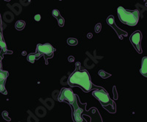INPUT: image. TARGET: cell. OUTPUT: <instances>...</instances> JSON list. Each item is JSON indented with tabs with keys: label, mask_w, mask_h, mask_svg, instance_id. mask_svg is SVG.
I'll return each mask as SVG.
<instances>
[{
	"label": "cell",
	"mask_w": 147,
	"mask_h": 122,
	"mask_svg": "<svg viewBox=\"0 0 147 122\" xmlns=\"http://www.w3.org/2000/svg\"><path fill=\"white\" fill-rule=\"evenodd\" d=\"M2 32V18L0 15V32Z\"/></svg>",
	"instance_id": "22"
},
{
	"label": "cell",
	"mask_w": 147,
	"mask_h": 122,
	"mask_svg": "<svg viewBox=\"0 0 147 122\" xmlns=\"http://www.w3.org/2000/svg\"><path fill=\"white\" fill-rule=\"evenodd\" d=\"M141 40H142V34L140 30H137L136 32H134L129 38L131 44H132L134 48L136 49V51L139 54H141L143 52L141 49Z\"/></svg>",
	"instance_id": "7"
},
{
	"label": "cell",
	"mask_w": 147,
	"mask_h": 122,
	"mask_svg": "<svg viewBox=\"0 0 147 122\" xmlns=\"http://www.w3.org/2000/svg\"><path fill=\"white\" fill-rule=\"evenodd\" d=\"M6 1H10V0H6Z\"/></svg>",
	"instance_id": "25"
},
{
	"label": "cell",
	"mask_w": 147,
	"mask_h": 122,
	"mask_svg": "<svg viewBox=\"0 0 147 122\" xmlns=\"http://www.w3.org/2000/svg\"><path fill=\"white\" fill-rule=\"evenodd\" d=\"M2 116H3V118L6 121H10V119L8 117V116H7V112H6V111H5V112L2 113Z\"/></svg>",
	"instance_id": "18"
},
{
	"label": "cell",
	"mask_w": 147,
	"mask_h": 122,
	"mask_svg": "<svg viewBox=\"0 0 147 122\" xmlns=\"http://www.w3.org/2000/svg\"><path fill=\"white\" fill-rule=\"evenodd\" d=\"M55 49L50 44H38L36 47V52L40 56H44L45 59L46 64H48V60L53 57L54 52Z\"/></svg>",
	"instance_id": "4"
},
{
	"label": "cell",
	"mask_w": 147,
	"mask_h": 122,
	"mask_svg": "<svg viewBox=\"0 0 147 122\" xmlns=\"http://www.w3.org/2000/svg\"><path fill=\"white\" fill-rule=\"evenodd\" d=\"M25 26H26V23L25 22H24V21L18 20L16 22L15 27L17 30H18V31H21V30H24V28L25 27Z\"/></svg>",
	"instance_id": "14"
},
{
	"label": "cell",
	"mask_w": 147,
	"mask_h": 122,
	"mask_svg": "<svg viewBox=\"0 0 147 122\" xmlns=\"http://www.w3.org/2000/svg\"><path fill=\"white\" fill-rule=\"evenodd\" d=\"M99 75L102 78L107 79V78H108V77H110V76H111V74H109V73H107V72L105 71H103V70H100L99 71Z\"/></svg>",
	"instance_id": "17"
},
{
	"label": "cell",
	"mask_w": 147,
	"mask_h": 122,
	"mask_svg": "<svg viewBox=\"0 0 147 122\" xmlns=\"http://www.w3.org/2000/svg\"><path fill=\"white\" fill-rule=\"evenodd\" d=\"M40 16L39 15V14H37V15L35 16V20L36 21V22H39V21L40 20Z\"/></svg>",
	"instance_id": "20"
},
{
	"label": "cell",
	"mask_w": 147,
	"mask_h": 122,
	"mask_svg": "<svg viewBox=\"0 0 147 122\" xmlns=\"http://www.w3.org/2000/svg\"><path fill=\"white\" fill-rule=\"evenodd\" d=\"M100 30H101V24H96V27H95V31L96 32H100Z\"/></svg>",
	"instance_id": "19"
},
{
	"label": "cell",
	"mask_w": 147,
	"mask_h": 122,
	"mask_svg": "<svg viewBox=\"0 0 147 122\" xmlns=\"http://www.w3.org/2000/svg\"><path fill=\"white\" fill-rule=\"evenodd\" d=\"M113 94H114V98H115V99H117V98H118L117 93H116V89H115V86L113 87Z\"/></svg>",
	"instance_id": "21"
},
{
	"label": "cell",
	"mask_w": 147,
	"mask_h": 122,
	"mask_svg": "<svg viewBox=\"0 0 147 122\" xmlns=\"http://www.w3.org/2000/svg\"><path fill=\"white\" fill-rule=\"evenodd\" d=\"M0 49H2V52L0 53V55L3 57V55L5 53H9V52L7 49V46L5 44V40H4L3 35H2V32H0Z\"/></svg>",
	"instance_id": "11"
},
{
	"label": "cell",
	"mask_w": 147,
	"mask_h": 122,
	"mask_svg": "<svg viewBox=\"0 0 147 122\" xmlns=\"http://www.w3.org/2000/svg\"><path fill=\"white\" fill-rule=\"evenodd\" d=\"M8 77V72L6 71L0 70V92L3 94H7V91L5 87V84L6 82V79Z\"/></svg>",
	"instance_id": "9"
},
{
	"label": "cell",
	"mask_w": 147,
	"mask_h": 122,
	"mask_svg": "<svg viewBox=\"0 0 147 122\" xmlns=\"http://www.w3.org/2000/svg\"><path fill=\"white\" fill-rule=\"evenodd\" d=\"M52 16L57 20L59 26L60 27H63L64 24H65V20H64L63 17L60 15V11L58 10H57V9H55V10H52Z\"/></svg>",
	"instance_id": "10"
},
{
	"label": "cell",
	"mask_w": 147,
	"mask_h": 122,
	"mask_svg": "<svg viewBox=\"0 0 147 122\" xmlns=\"http://www.w3.org/2000/svg\"><path fill=\"white\" fill-rule=\"evenodd\" d=\"M57 99L60 102H65L66 103L71 105L72 104L75 102L76 94H74L71 89L64 88H62L60 90Z\"/></svg>",
	"instance_id": "6"
},
{
	"label": "cell",
	"mask_w": 147,
	"mask_h": 122,
	"mask_svg": "<svg viewBox=\"0 0 147 122\" xmlns=\"http://www.w3.org/2000/svg\"><path fill=\"white\" fill-rule=\"evenodd\" d=\"M87 104H82L80 98L76 95L75 102L72 104V119L74 122H103L99 111L96 107H91L86 111Z\"/></svg>",
	"instance_id": "1"
},
{
	"label": "cell",
	"mask_w": 147,
	"mask_h": 122,
	"mask_svg": "<svg viewBox=\"0 0 147 122\" xmlns=\"http://www.w3.org/2000/svg\"><path fill=\"white\" fill-rule=\"evenodd\" d=\"M69 62H73L74 60V58L73 57H70L69 58Z\"/></svg>",
	"instance_id": "24"
},
{
	"label": "cell",
	"mask_w": 147,
	"mask_h": 122,
	"mask_svg": "<svg viewBox=\"0 0 147 122\" xmlns=\"http://www.w3.org/2000/svg\"><path fill=\"white\" fill-rule=\"evenodd\" d=\"M40 57H41V56H40L38 53H37V52H35V53H30L27 55V60H28V61L30 63H34L35 60L39 59Z\"/></svg>",
	"instance_id": "13"
},
{
	"label": "cell",
	"mask_w": 147,
	"mask_h": 122,
	"mask_svg": "<svg viewBox=\"0 0 147 122\" xmlns=\"http://www.w3.org/2000/svg\"><path fill=\"white\" fill-rule=\"evenodd\" d=\"M2 57L0 55V70H2Z\"/></svg>",
	"instance_id": "23"
},
{
	"label": "cell",
	"mask_w": 147,
	"mask_h": 122,
	"mask_svg": "<svg viewBox=\"0 0 147 122\" xmlns=\"http://www.w3.org/2000/svg\"><path fill=\"white\" fill-rule=\"evenodd\" d=\"M67 44L70 46H76L78 44V40L74 38H69L67 39Z\"/></svg>",
	"instance_id": "16"
},
{
	"label": "cell",
	"mask_w": 147,
	"mask_h": 122,
	"mask_svg": "<svg viewBox=\"0 0 147 122\" xmlns=\"http://www.w3.org/2000/svg\"><path fill=\"white\" fill-rule=\"evenodd\" d=\"M140 72L143 76L147 77V57H144L142 58L141 68H140Z\"/></svg>",
	"instance_id": "12"
},
{
	"label": "cell",
	"mask_w": 147,
	"mask_h": 122,
	"mask_svg": "<svg viewBox=\"0 0 147 122\" xmlns=\"http://www.w3.org/2000/svg\"><path fill=\"white\" fill-rule=\"evenodd\" d=\"M117 13L121 22L127 25L134 27L138 24L140 18V13L138 10H128L123 7H119Z\"/></svg>",
	"instance_id": "3"
},
{
	"label": "cell",
	"mask_w": 147,
	"mask_h": 122,
	"mask_svg": "<svg viewBox=\"0 0 147 122\" xmlns=\"http://www.w3.org/2000/svg\"><path fill=\"white\" fill-rule=\"evenodd\" d=\"M107 23L108 24L109 26H110V27H112V28L115 30V32H116V34H117L118 36H119V38L121 39V40L123 39V37H124V36H127V32H125V31H124V30H121L120 28H119V27L116 26L113 16H110L109 17H107Z\"/></svg>",
	"instance_id": "8"
},
{
	"label": "cell",
	"mask_w": 147,
	"mask_h": 122,
	"mask_svg": "<svg viewBox=\"0 0 147 122\" xmlns=\"http://www.w3.org/2000/svg\"><path fill=\"white\" fill-rule=\"evenodd\" d=\"M80 63H76V69L68 79V84L71 87L80 88L84 92L88 93L93 89H100L101 87L95 86L92 83L89 73L87 70L80 69Z\"/></svg>",
	"instance_id": "2"
},
{
	"label": "cell",
	"mask_w": 147,
	"mask_h": 122,
	"mask_svg": "<svg viewBox=\"0 0 147 122\" xmlns=\"http://www.w3.org/2000/svg\"><path fill=\"white\" fill-rule=\"evenodd\" d=\"M92 94L96 99L99 101L103 107L109 105V104H115V102L110 99L109 94L106 92V90L103 88L100 89H96L93 91Z\"/></svg>",
	"instance_id": "5"
},
{
	"label": "cell",
	"mask_w": 147,
	"mask_h": 122,
	"mask_svg": "<svg viewBox=\"0 0 147 122\" xmlns=\"http://www.w3.org/2000/svg\"><path fill=\"white\" fill-rule=\"evenodd\" d=\"M104 108L105 109L106 111H108L110 113H115L116 112V106H115V103L114 104H109V105L104 107Z\"/></svg>",
	"instance_id": "15"
}]
</instances>
